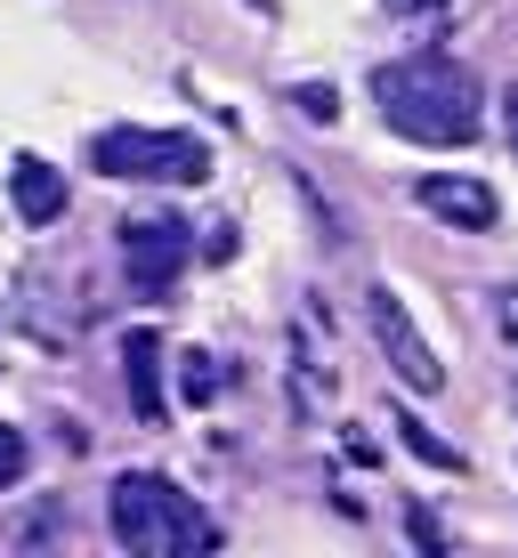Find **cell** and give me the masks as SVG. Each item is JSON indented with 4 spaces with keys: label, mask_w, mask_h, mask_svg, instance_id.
Masks as SVG:
<instances>
[{
    "label": "cell",
    "mask_w": 518,
    "mask_h": 558,
    "mask_svg": "<svg viewBox=\"0 0 518 558\" xmlns=\"http://www.w3.org/2000/svg\"><path fill=\"white\" fill-rule=\"evenodd\" d=\"M373 106L413 146H470L478 138V73L446 49H413L373 73Z\"/></svg>",
    "instance_id": "1"
},
{
    "label": "cell",
    "mask_w": 518,
    "mask_h": 558,
    "mask_svg": "<svg viewBox=\"0 0 518 558\" xmlns=\"http://www.w3.org/2000/svg\"><path fill=\"white\" fill-rule=\"evenodd\" d=\"M106 526L130 558H195V550H219V518L195 510V494H179L170 477L155 470H122L106 494Z\"/></svg>",
    "instance_id": "2"
},
{
    "label": "cell",
    "mask_w": 518,
    "mask_h": 558,
    "mask_svg": "<svg viewBox=\"0 0 518 558\" xmlns=\"http://www.w3.org/2000/svg\"><path fill=\"white\" fill-rule=\"evenodd\" d=\"M89 170H98V179L203 186L210 179V146L195 130H98V138H89Z\"/></svg>",
    "instance_id": "3"
},
{
    "label": "cell",
    "mask_w": 518,
    "mask_h": 558,
    "mask_svg": "<svg viewBox=\"0 0 518 558\" xmlns=\"http://www.w3.org/2000/svg\"><path fill=\"white\" fill-rule=\"evenodd\" d=\"M364 316H373V340H381V356H389V373L406 380L413 397H437V389H446V364L430 356V340L413 332L406 300H397L389 283H373V292H364Z\"/></svg>",
    "instance_id": "4"
},
{
    "label": "cell",
    "mask_w": 518,
    "mask_h": 558,
    "mask_svg": "<svg viewBox=\"0 0 518 558\" xmlns=\"http://www.w3.org/2000/svg\"><path fill=\"white\" fill-rule=\"evenodd\" d=\"M186 252H195V243H186L179 219H130V227H122V276L138 283L146 300H162L170 283H179Z\"/></svg>",
    "instance_id": "5"
},
{
    "label": "cell",
    "mask_w": 518,
    "mask_h": 558,
    "mask_svg": "<svg viewBox=\"0 0 518 558\" xmlns=\"http://www.w3.org/2000/svg\"><path fill=\"white\" fill-rule=\"evenodd\" d=\"M413 203L430 210V219L462 227V235H486V227L503 219V203H494V186H486V179H462V170H421Z\"/></svg>",
    "instance_id": "6"
},
{
    "label": "cell",
    "mask_w": 518,
    "mask_h": 558,
    "mask_svg": "<svg viewBox=\"0 0 518 558\" xmlns=\"http://www.w3.org/2000/svg\"><path fill=\"white\" fill-rule=\"evenodd\" d=\"M122 380H130V413H138L146 429H162L170 397H162V332H155V324L122 332Z\"/></svg>",
    "instance_id": "7"
},
{
    "label": "cell",
    "mask_w": 518,
    "mask_h": 558,
    "mask_svg": "<svg viewBox=\"0 0 518 558\" xmlns=\"http://www.w3.org/2000/svg\"><path fill=\"white\" fill-rule=\"evenodd\" d=\"M9 203H16L25 227H57L65 219V170L41 162V154H16L9 162Z\"/></svg>",
    "instance_id": "8"
},
{
    "label": "cell",
    "mask_w": 518,
    "mask_h": 558,
    "mask_svg": "<svg viewBox=\"0 0 518 558\" xmlns=\"http://www.w3.org/2000/svg\"><path fill=\"white\" fill-rule=\"evenodd\" d=\"M389 429H397V437H406V453H421V461H430V470H462V453H454V446H446V437H437V429H430V421H413V413H397V421H389Z\"/></svg>",
    "instance_id": "9"
},
{
    "label": "cell",
    "mask_w": 518,
    "mask_h": 558,
    "mask_svg": "<svg viewBox=\"0 0 518 558\" xmlns=\"http://www.w3.org/2000/svg\"><path fill=\"white\" fill-rule=\"evenodd\" d=\"M227 389V373L210 364V349H195V356H179V397L186 405H210V397Z\"/></svg>",
    "instance_id": "10"
},
{
    "label": "cell",
    "mask_w": 518,
    "mask_h": 558,
    "mask_svg": "<svg viewBox=\"0 0 518 558\" xmlns=\"http://www.w3.org/2000/svg\"><path fill=\"white\" fill-rule=\"evenodd\" d=\"M292 106L309 113V122H324V130L340 122V89H333V82H300V89H292Z\"/></svg>",
    "instance_id": "11"
},
{
    "label": "cell",
    "mask_w": 518,
    "mask_h": 558,
    "mask_svg": "<svg viewBox=\"0 0 518 558\" xmlns=\"http://www.w3.org/2000/svg\"><path fill=\"white\" fill-rule=\"evenodd\" d=\"M25 461H33V446H25V429H0V494L25 477Z\"/></svg>",
    "instance_id": "12"
},
{
    "label": "cell",
    "mask_w": 518,
    "mask_h": 558,
    "mask_svg": "<svg viewBox=\"0 0 518 558\" xmlns=\"http://www.w3.org/2000/svg\"><path fill=\"white\" fill-rule=\"evenodd\" d=\"M406 534H413V543H421V550H430V558H437V550H446V526H437V518H430V510H406Z\"/></svg>",
    "instance_id": "13"
},
{
    "label": "cell",
    "mask_w": 518,
    "mask_h": 558,
    "mask_svg": "<svg viewBox=\"0 0 518 558\" xmlns=\"http://www.w3.org/2000/svg\"><path fill=\"white\" fill-rule=\"evenodd\" d=\"M494 316H503V332L518 340V283H510V292H503V307H494Z\"/></svg>",
    "instance_id": "14"
},
{
    "label": "cell",
    "mask_w": 518,
    "mask_h": 558,
    "mask_svg": "<svg viewBox=\"0 0 518 558\" xmlns=\"http://www.w3.org/2000/svg\"><path fill=\"white\" fill-rule=\"evenodd\" d=\"M503 130H510V154H518V89L503 98Z\"/></svg>",
    "instance_id": "15"
},
{
    "label": "cell",
    "mask_w": 518,
    "mask_h": 558,
    "mask_svg": "<svg viewBox=\"0 0 518 558\" xmlns=\"http://www.w3.org/2000/svg\"><path fill=\"white\" fill-rule=\"evenodd\" d=\"M389 9H406V16H413V9H437V0H389Z\"/></svg>",
    "instance_id": "16"
}]
</instances>
